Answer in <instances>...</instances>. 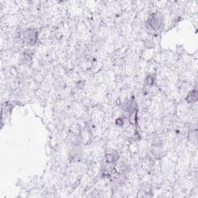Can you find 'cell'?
Listing matches in <instances>:
<instances>
[{"label": "cell", "instance_id": "cell-1", "mask_svg": "<svg viewBox=\"0 0 198 198\" xmlns=\"http://www.w3.org/2000/svg\"><path fill=\"white\" fill-rule=\"evenodd\" d=\"M149 25L153 28L154 29H161L162 26H163V18L161 15H153L150 17L149 20Z\"/></svg>", "mask_w": 198, "mask_h": 198}, {"label": "cell", "instance_id": "cell-3", "mask_svg": "<svg viewBox=\"0 0 198 198\" xmlns=\"http://www.w3.org/2000/svg\"><path fill=\"white\" fill-rule=\"evenodd\" d=\"M197 93L196 91H192L191 92H190L188 94L187 97V100L189 102H194V101H197Z\"/></svg>", "mask_w": 198, "mask_h": 198}, {"label": "cell", "instance_id": "cell-2", "mask_svg": "<svg viewBox=\"0 0 198 198\" xmlns=\"http://www.w3.org/2000/svg\"><path fill=\"white\" fill-rule=\"evenodd\" d=\"M23 37H24V40L26 41H29V43L34 41L36 38V33L34 32L32 29H29V30L26 31V32L23 33Z\"/></svg>", "mask_w": 198, "mask_h": 198}]
</instances>
